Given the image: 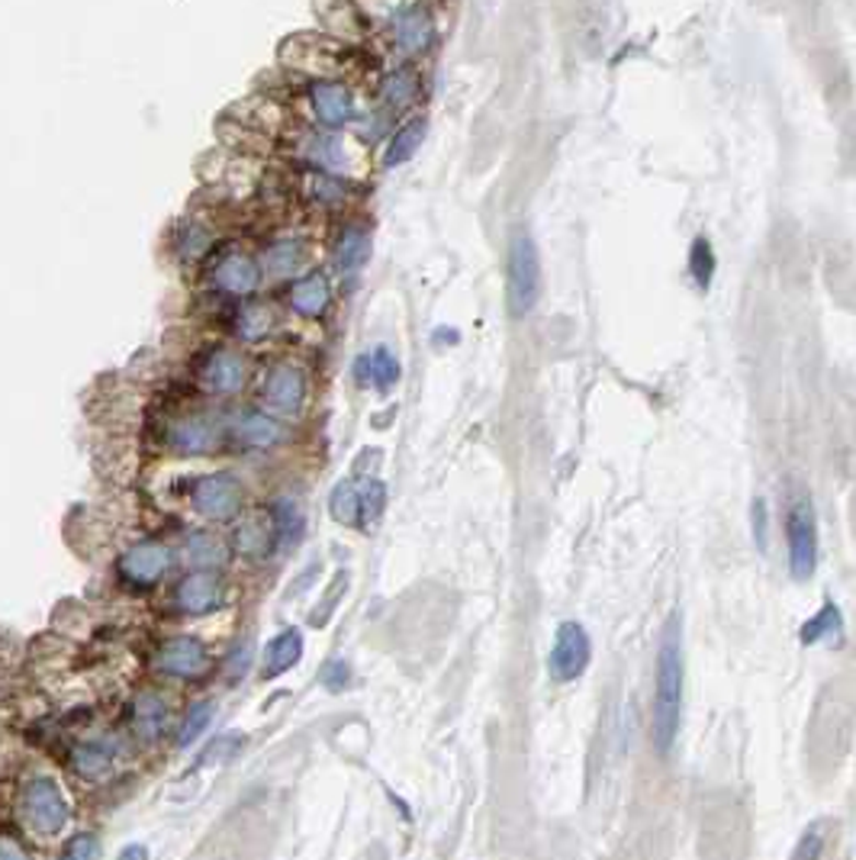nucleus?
<instances>
[{
    "mask_svg": "<svg viewBox=\"0 0 856 860\" xmlns=\"http://www.w3.org/2000/svg\"><path fill=\"white\" fill-rule=\"evenodd\" d=\"M271 545H274L271 520H268V523H245V526L236 528V548L241 555H248V558L268 555Z\"/></svg>",
    "mask_w": 856,
    "mask_h": 860,
    "instance_id": "nucleus-33",
    "label": "nucleus"
},
{
    "mask_svg": "<svg viewBox=\"0 0 856 860\" xmlns=\"http://www.w3.org/2000/svg\"><path fill=\"white\" fill-rule=\"evenodd\" d=\"M0 860H36V858L26 851V845H23L20 838H13L10 831H0Z\"/></svg>",
    "mask_w": 856,
    "mask_h": 860,
    "instance_id": "nucleus-42",
    "label": "nucleus"
},
{
    "mask_svg": "<svg viewBox=\"0 0 856 860\" xmlns=\"http://www.w3.org/2000/svg\"><path fill=\"white\" fill-rule=\"evenodd\" d=\"M248 664H251V645H241V648L233 651V658H229V680H241Z\"/></svg>",
    "mask_w": 856,
    "mask_h": 860,
    "instance_id": "nucleus-43",
    "label": "nucleus"
},
{
    "mask_svg": "<svg viewBox=\"0 0 856 860\" xmlns=\"http://www.w3.org/2000/svg\"><path fill=\"white\" fill-rule=\"evenodd\" d=\"M329 513L338 526H358L361 523V487L358 480H338L329 496Z\"/></svg>",
    "mask_w": 856,
    "mask_h": 860,
    "instance_id": "nucleus-28",
    "label": "nucleus"
},
{
    "mask_svg": "<svg viewBox=\"0 0 856 860\" xmlns=\"http://www.w3.org/2000/svg\"><path fill=\"white\" fill-rule=\"evenodd\" d=\"M381 97L390 110H406V107L416 103V97H419V75H416L413 68H396V71L383 81Z\"/></svg>",
    "mask_w": 856,
    "mask_h": 860,
    "instance_id": "nucleus-29",
    "label": "nucleus"
},
{
    "mask_svg": "<svg viewBox=\"0 0 856 860\" xmlns=\"http://www.w3.org/2000/svg\"><path fill=\"white\" fill-rule=\"evenodd\" d=\"M354 378H358V383H368L381 393H390L403 378V365L386 345H378L374 351H368L354 361Z\"/></svg>",
    "mask_w": 856,
    "mask_h": 860,
    "instance_id": "nucleus-23",
    "label": "nucleus"
},
{
    "mask_svg": "<svg viewBox=\"0 0 856 860\" xmlns=\"http://www.w3.org/2000/svg\"><path fill=\"white\" fill-rule=\"evenodd\" d=\"M296 155L313 168V171H326L338 175L348 168V148L341 139H335L333 133H306L296 143Z\"/></svg>",
    "mask_w": 856,
    "mask_h": 860,
    "instance_id": "nucleus-20",
    "label": "nucleus"
},
{
    "mask_svg": "<svg viewBox=\"0 0 856 860\" xmlns=\"http://www.w3.org/2000/svg\"><path fill=\"white\" fill-rule=\"evenodd\" d=\"M751 523H754V545H757L761 555H766V548H769V506H766L763 496H757L754 506H751Z\"/></svg>",
    "mask_w": 856,
    "mask_h": 860,
    "instance_id": "nucleus-41",
    "label": "nucleus"
},
{
    "mask_svg": "<svg viewBox=\"0 0 856 860\" xmlns=\"http://www.w3.org/2000/svg\"><path fill=\"white\" fill-rule=\"evenodd\" d=\"M206 668H210V651L193 635H174V638L161 641V648L155 651V670L165 677L196 680L206 673Z\"/></svg>",
    "mask_w": 856,
    "mask_h": 860,
    "instance_id": "nucleus-11",
    "label": "nucleus"
},
{
    "mask_svg": "<svg viewBox=\"0 0 856 860\" xmlns=\"http://www.w3.org/2000/svg\"><path fill=\"white\" fill-rule=\"evenodd\" d=\"M309 381L296 365H274L261 381V403L271 416H300L306 406Z\"/></svg>",
    "mask_w": 856,
    "mask_h": 860,
    "instance_id": "nucleus-7",
    "label": "nucleus"
},
{
    "mask_svg": "<svg viewBox=\"0 0 856 860\" xmlns=\"http://www.w3.org/2000/svg\"><path fill=\"white\" fill-rule=\"evenodd\" d=\"M544 297V265L541 248L528 230H513L506 245V303L516 320L534 313Z\"/></svg>",
    "mask_w": 856,
    "mask_h": 860,
    "instance_id": "nucleus-3",
    "label": "nucleus"
},
{
    "mask_svg": "<svg viewBox=\"0 0 856 860\" xmlns=\"http://www.w3.org/2000/svg\"><path fill=\"white\" fill-rule=\"evenodd\" d=\"M309 193L316 197L319 206H326V210H338V206H345V200H348V181H341L338 175L313 171V178H309Z\"/></svg>",
    "mask_w": 856,
    "mask_h": 860,
    "instance_id": "nucleus-34",
    "label": "nucleus"
},
{
    "mask_svg": "<svg viewBox=\"0 0 856 860\" xmlns=\"http://www.w3.org/2000/svg\"><path fill=\"white\" fill-rule=\"evenodd\" d=\"M133 731L143 741H158L168 728H171V703L158 693V690H143L133 700Z\"/></svg>",
    "mask_w": 856,
    "mask_h": 860,
    "instance_id": "nucleus-19",
    "label": "nucleus"
},
{
    "mask_svg": "<svg viewBox=\"0 0 856 860\" xmlns=\"http://www.w3.org/2000/svg\"><path fill=\"white\" fill-rule=\"evenodd\" d=\"M786 545H789V573L809 580L818 568V516L809 496L792 500L786 513Z\"/></svg>",
    "mask_w": 856,
    "mask_h": 860,
    "instance_id": "nucleus-4",
    "label": "nucleus"
},
{
    "mask_svg": "<svg viewBox=\"0 0 856 860\" xmlns=\"http://www.w3.org/2000/svg\"><path fill=\"white\" fill-rule=\"evenodd\" d=\"M383 510H386V487L383 480H368L361 487V528H374V523H381Z\"/></svg>",
    "mask_w": 856,
    "mask_h": 860,
    "instance_id": "nucleus-35",
    "label": "nucleus"
},
{
    "mask_svg": "<svg viewBox=\"0 0 856 860\" xmlns=\"http://www.w3.org/2000/svg\"><path fill=\"white\" fill-rule=\"evenodd\" d=\"M116 860H148V848L145 845H126Z\"/></svg>",
    "mask_w": 856,
    "mask_h": 860,
    "instance_id": "nucleus-44",
    "label": "nucleus"
},
{
    "mask_svg": "<svg viewBox=\"0 0 856 860\" xmlns=\"http://www.w3.org/2000/svg\"><path fill=\"white\" fill-rule=\"evenodd\" d=\"M683 686H686V658H683V632L679 616L673 613L664 625L657 670H654V700H651V738L654 748L666 755L679 735L683 718Z\"/></svg>",
    "mask_w": 856,
    "mask_h": 860,
    "instance_id": "nucleus-1",
    "label": "nucleus"
},
{
    "mask_svg": "<svg viewBox=\"0 0 856 860\" xmlns=\"http://www.w3.org/2000/svg\"><path fill=\"white\" fill-rule=\"evenodd\" d=\"M844 628V619H841V610L827 600L814 616H811L806 625H802V632H799V641L809 648V645H818V641H824V638H831V635H837Z\"/></svg>",
    "mask_w": 856,
    "mask_h": 860,
    "instance_id": "nucleus-31",
    "label": "nucleus"
},
{
    "mask_svg": "<svg viewBox=\"0 0 856 860\" xmlns=\"http://www.w3.org/2000/svg\"><path fill=\"white\" fill-rule=\"evenodd\" d=\"M593 661V638L579 622H561L554 632V645L548 655V673L554 683L579 680Z\"/></svg>",
    "mask_w": 856,
    "mask_h": 860,
    "instance_id": "nucleus-6",
    "label": "nucleus"
},
{
    "mask_svg": "<svg viewBox=\"0 0 856 860\" xmlns=\"http://www.w3.org/2000/svg\"><path fill=\"white\" fill-rule=\"evenodd\" d=\"M261 278L258 258L245 248H226L210 268V284L226 297H251L261 287Z\"/></svg>",
    "mask_w": 856,
    "mask_h": 860,
    "instance_id": "nucleus-10",
    "label": "nucleus"
},
{
    "mask_svg": "<svg viewBox=\"0 0 856 860\" xmlns=\"http://www.w3.org/2000/svg\"><path fill=\"white\" fill-rule=\"evenodd\" d=\"M309 113L323 130H345L358 120L361 107H358V94L341 85V81H316L309 85Z\"/></svg>",
    "mask_w": 856,
    "mask_h": 860,
    "instance_id": "nucleus-8",
    "label": "nucleus"
},
{
    "mask_svg": "<svg viewBox=\"0 0 856 860\" xmlns=\"http://www.w3.org/2000/svg\"><path fill=\"white\" fill-rule=\"evenodd\" d=\"M329 303H333V284L323 271H309L290 287V306L303 320H319L329 310Z\"/></svg>",
    "mask_w": 856,
    "mask_h": 860,
    "instance_id": "nucleus-22",
    "label": "nucleus"
},
{
    "mask_svg": "<svg viewBox=\"0 0 856 860\" xmlns=\"http://www.w3.org/2000/svg\"><path fill=\"white\" fill-rule=\"evenodd\" d=\"M223 600H226V583L213 571H193L174 587V606L188 616H206L219 610Z\"/></svg>",
    "mask_w": 856,
    "mask_h": 860,
    "instance_id": "nucleus-13",
    "label": "nucleus"
},
{
    "mask_svg": "<svg viewBox=\"0 0 856 860\" xmlns=\"http://www.w3.org/2000/svg\"><path fill=\"white\" fill-rule=\"evenodd\" d=\"M258 265H261V275H268V278H278V281L296 278L309 265V245L296 236L274 239L264 248V261H258Z\"/></svg>",
    "mask_w": 856,
    "mask_h": 860,
    "instance_id": "nucleus-18",
    "label": "nucleus"
},
{
    "mask_svg": "<svg viewBox=\"0 0 856 860\" xmlns=\"http://www.w3.org/2000/svg\"><path fill=\"white\" fill-rule=\"evenodd\" d=\"M248 381V365L236 348H213L200 365V387L213 397H233Z\"/></svg>",
    "mask_w": 856,
    "mask_h": 860,
    "instance_id": "nucleus-12",
    "label": "nucleus"
},
{
    "mask_svg": "<svg viewBox=\"0 0 856 860\" xmlns=\"http://www.w3.org/2000/svg\"><path fill=\"white\" fill-rule=\"evenodd\" d=\"M20 822L36 841H55L71 825V803L61 790V783L52 773H33L20 786Z\"/></svg>",
    "mask_w": 856,
    "mask_h": 860,
    "instance_id": "nucleus-2",
    "label": "nucleus"
},
{
    "mask_svg": "<svg viewBox=\"0 0 856 860\" xmlns=\"http://www.w3.org/2000/svg\"><path fill=\"white\" fill-rule=\"evenodd\" d=\"M223 442V426L206 416V413H191L171 423L168 429V445L181 455H210Z\"/></svg>",
    "mask_w": 856,
    "mask_h": 860,
    "instance_id": "nucleus-14",
    "label": "nucleus"
},
{
    "mask_svg": "<svg viewBox=\"0 0 856 860\" xmlns=\"http://www.w3.org/2000/svg\"><path fill=\"white\" fill-rule=\"evenodd\" d=\"M171 565H174V551L165 541L145 538V541L129 545L120 555L116 568H120V577L133 587H155L165 573L171 571Z\"/></svg>",
    "mask_w": 856,
    "mask_h": 860,
    "instance_id": "nucleus-9",
    "label": "nucleus"
},
{
    "mask_svg": "<svg viewBox=\"0 0 856 860\" xmlns=\"http://www.w3.org/2000/svg\"><path fill=\"white\" fill-rule=\"evenodd\" d=\"M303 658V632L300 628H284L281 635H274L261 655V677L264 680H278L281 673L296 668Z\"/></svg>",
    "mask_w": 856,
    "mask_h": 860,
    "instance_id": "nucleus-24",
    "label": "nucleus"
},
{
    "mask_svg": "<svg viewBox=\"0 0 856 860\" xmlns=\"http://www.w3.org/2000/svg\"><path fill=\"white\" fill-rule=\"evenodd\" d=\"M426 136H428L426 116H413V120H406V123L390 136L386 152H383V165H386V168H399V165H406V161L423 148Z\"/></svg>",
    "mask_w": 856,
    "mask_h": 860,
    "instance_id": "nucleus-26",
    "label": "nucleus"
},
{
    "mask_svg": "<svg viewBox=\"0 0 856 860\" xmlns=\"http://www.w3.org/2000/svg\"><path fill=\"white\" fill-rule=\"evenodd\" d=\"M371 252H374L371 230L364 223H348L333 245V261L338 275H345V278L361 275L371 261Z\"/></svg>",
    "mask_w": 856,
    "mask_h": 860,
    "instance_id": "nucleus-17",
    "label": "nucleus"
},
{
    "mask_svg": "<svg viewBox=\"0 0 856 860\" xmlns=\"http://www.w3.org/2000/svg\"><path fill=\"white\" fill-rule=\"evenodd\" d=\"M689 275H692V281L699 287H709L712 284V275H714V252L709 239H699L692 242V252H689Z\"/></svg>",
    "mask_w": 856,
    "mask_h": 860,
    "instance_id": "nucleus-36",
    "label": "nucleus"
},
{
    "mask_svg": "<svg viewBox=\"0 0 856 860\" xmlns=\"http://www.w3.org/2000/svg\"><path fill=\"white\" fill-rule=\"evenodd\" d=\"M435 40V20L423 3L403 7L393 20V46L403 55H423Z\"/></svg>",
    "mask_w": 856,
    "mask_h": 860,
    "instance_id": "nucleus-16",
    "label": "nucleus"
},
{
    "mask_svg": "<svg viewBox=\"0 0 856 860\" xmlns=\"http://www.w3.org/2000/svg\"><path fill=\"white\" fill-rule=\"evenodd\" d=\"M245 745V738L241 735H219L216 741H210L206 748H203V755H200V761L196 764L206 767V764H219V761H229V758H236L238 748Z\"/></svg>",
    "mask_w": 856,
    "mask_h": 860,
    "instance_id": "nucleus-40",
    "label": "nucleus"
},
{
    "mask_svg": "<svg viewBox=\"0 0 856 860\" xmlns=\"http://www.w3.org/2000/svg\"><path fill=\"white\" fill-rule=\"evenodd\" d=\"M824 845H827V835H824V825L814 822L802 831V838L796 841V851H792V860H821L824 858Z\"/></svg>",
    "mask_w": 856,
    "mask_h": 860,
    "instance_id": "nucleus-39",
    "label": "nucleus"
},
{
    "mask_svg": "<svg viewBox=\"0 0 856 860\" xmlns=\"http://www.w3.org/2000/svg\"><path fill=\"white\" fill-rule=\"evenodd\" d=\"M184 561L196 571H216L229 561V551L213 532L200 528V532H191L184 541Z\"/></svg>",
    "mask_w": 856,
    "mask_h": 860,
    "instance_id": "nucleus-27",
    "label": "nucleus"
},
{
    "mask_svg": "<svg viewBox=\"0 0 856 860\" xmlns=\"http://www.w3.org/2000/svg\"><path fill=\"white\" fill-rule=\"evenodd\" d=\"M210 233L203 230V226H184L181 233H178V258L181 261H200L206 252H210Z\"/></svg>",
    "mask_w": 856,
    "mask_h": 860,
    "instance_id": "nucleus-38",
    "label": "nucleus"
},
{
    "mask_svg": "<svg viewBox=\"0 0 856 860\" xmlns=\"http://www.w3.org/2000/svg\"><path fill=\"white\" fill-rule=\"evenodd\" d=\"M116 764V748L113 741H103V738H88V741H78L71 748V773L85 783H100L110 777V770Z\"/></svg>",
    "mask_w": 856,
    "mask_h": 860,
    "instance_id": "nucleus-21",
    "label": "nucleus"
},
{
    "mask_svg": "<svg viewBox=\"0 0 856 860\" xmlns=\"http://www.w3.org/2000/svg\"><path fill=\"white\" fill-rule=\"evenodd\" d=\"M100 855H103V848H100V838H97L94 831H75L61 845L58 860H100Z\"/></svg>",
    "mask_w": 856,
    "mask_h": 860,
    "instance_id": "nucleus-37",
    "label": "nucleus"
},
{
    "mask_svg": "<svg viewBox=\"0 0 856 860\" xmlns=\"http://www.w3.org/2000/svg\"><path fill=\"white\" fill-rule=\"evenodd\" d=\"M241 500H245V490L236 474H229V471H216V474H203L193 480L191 506L210 523L236 520L241 513Z\"/></svg>",
    "mask_w": 856,
    "mask_h": 860,
    "instance_id": "nucleus-5",
    "label": "nucleus"
},
{
    "mask_svg": "<svg viewBox=\"0 0 856 860\" xmlns=\"http://www.w3.org/2000/svg\"><path fill=\"white\" fill-rule=\"evenodd\" d=\"M268 520H271V528H274V545H278L281 551L293 548V545L303 538V532H306L303 506H300L293 496H278V500L271 503Z\"/></svg>",
    "mask_w": 856,
    "mask_h": 860,
    "instance_id": "nucleus-25",
    "label": "nucleus"
},
{
    "mask_svg": "<svg viewBox=\"0 0 856 860\" xmlns=\"http://www.w3.org/2000/svg\"><path fill=\"white\" fill-rule=\"evenodd\" d=\"M216 716V706L210 703V700H200V703H193L191 710H188V716L181 722V728H178V738H174V745L184 751V748H191L196 745L200 738H203V731L210 728V722Z\"/></svg>",
    "mask_w": 856,
    "mask_h": 860,
    "instance_id": "nucleus-32",
    "label": "nucleus"
},
{
    "mask_svg": "<svg viewBox=\"0 0 856 860\" xmlns=\"http://www.w3.org/2000/svg\"><path fill=\"white\" fill-rule=\"evenodd\" d=\"M274 330V310L264 303H248L236 313V333L245 342H261Z\"/></svg>",
    "mask_w": 856,
    "mask_h": 860,
    "instance_id": "nucleus-30",
    "label": "nucleus"
},
{
    "mask_svg": "<svg viewBox=\"0 0 856 860\" xmlns=\"http://www.w3.org/2000/svg\"><path fill=\"white\" fill-rule=\"evenodd\" d=\"M229 432H233V438H236L238 445L255 448V451L278 448L286 438L281 420L264 413V410H238L236 416L229 420Z\"/></svg>",
    "mask_w": 856,
    "mask_h": 860,
    "instance_id": "nucleus-15",
    "label": "nucleus"
}]
</instances>
